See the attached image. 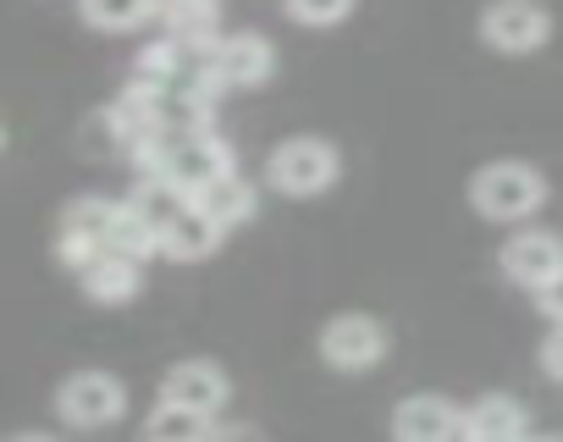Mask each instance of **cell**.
Returning <instances> with one entry per match:
<instances>
[{
    "label": "cell",
    "mask_w": 563,
    "mask_h": 442,
    "mask_svg": "<svg viewBox=\"0 0 563 442\" xmlns=\"http://www.w3.org/2000/svg\"><path fill=\"white\" fill-rule=\"evenodd\" d=\"M23 442H51V437H23Z\"/></svg>",
    "instance_id": "cell-26"
},
{
    "label": "cell",
    "mask_w": 563,
    "mask_h": 442,
    "mask_svg": "<svg viewBox=\"0 0 563 442\" xmlns=\"http://www.w3.org/2000/svg\"><path fill=\"white\" fill-rule=\"evenodd\" d=\"M0 144H7V133H0Z\"/></svg>",
    "instance_id": "cell-27"
},
{
    "label": "cell",
    "mask_w": 563,
    "mask_h": 442,
    "mask_svg": "<svg viewBox=\"0 0 563 442\" xmlns=\"http://www.w3.org/2000/svg\"><path fill=\"white\" fill-rule=\"evenodd\" d=\"M56 409H62L67 426L95 431V426H111V420L128 409V387H122L111 371H73V376L62 382V393H56Z\"/></svg>",
    "instance_id": "cell-6"
},
{
    "label": "cell",
    "mask_w": 563,
    "mask_h": 442,
    "mask_svg": "<svg viewBox=\"0 0 563 442\" xmlns=\"http://www.w3.org/2000/svg\"><path fill=\"white\" fill-rule=\"evenodd\" d=\"M78 283H84V294L95 299V305H128L133 294H139V261H128V255H111V250H100L84 272H78Z\"/></svg>",
    "instance_id": "cell-13"
},
{
    "label": "cell",
    "mask_w": 563,
    "mask_h": 442,
    "mask_svg": "<svg viewBox=\"0 0 563 442\" xmlns=\"http://www.w3.org/2000/svg\"><path fill=\"white\" fill-rule=\"evenodd\" d=\"M393 437H398V442H470V420H464V409H453L448 398L415 393V398L398 404Z\"/></svg>",
    "instance_id": "cell-9"
},
{
    "label": "cell",
    "mask_w": 563,
    "mask_h": 442,
    "mask_svg": "<svg viewBox=\"0 0 563 442\" xmlns=\"http://www.w3.org/2000/svg\"><path fill=\"white\" fill-rule=\"evenodd\" d=\"M194 205H199L205 216H216L221 228H238V221H249V216H254V188H249L238 172H227V177H216L210 188H199V194H194Z\"/></svg>",
    "instance_id": "cell-16"
},
{
    "label": "cell",
    "mask_w": 563,
    "mask_h": 442,
    "mask_svg": "<svg viewBox=\"0 0 563 442\" xmlns=\"http://www.w3.org/2000/svg\"><path fill=\"white\" fill-rule=\"evenodd\" d=\"M536 442H563V437H536Z\"/></svg>",
    "instance_id": "cell-25"
},
{
    "label": "cell",
    "mask_w": 563,
    "mask_h": 442,
    "mask_svg": "<svg viewBox=\"0 0 563 442\" xmlns=\"http://www.w3.org/2000/svg\"><path fill=\"white\" fill-rule=\"evenodd\" d=\"M221 239H227V228L216 216H205L199 205H188L172 228L161 233V255H172V261H205V255H216L221 250Z\"/></svg>",
    "instance_id": "cell-12"
},
{
    "label": "cell",
    "mask_w": 563,
    "mask_h": 442,
    "mask_svg": "<svg viewBox=\"0 0 563 442\" xmlns=\"http://www.w3.org/2000/svg\"><path fill=\"white\" fill-rule=\"evenodd\" d=\"M464 420H470V437H525V426H530L525 404L508 398V393H486V398H475V404L464 409Z\"/></svg>",
    "instance_id": "cell-15"
},
{
    "label": "cell",
    "mask_w": 563,
    "mask_h": 442,
    "mask_svg": "<svg viewBox=\"0 0 563 442\" xmlns=\"http://www.w3.org/2000/svg\"><path fill=\"white\" fill-rule=\"evenodd\" d=\"M210 415H194L183 404H155V415L144 420V437L150 442H210Z\"/></svg>",
    "instance_id": "cell-18"
},
{
    "label": "cell",
    "mask_w": 563,
    "mask_h": 442,
    "mask_svg": "<svg viewBox=\"0 0 563 442\" xmlns=\"http://www.w3.org/2000/svg\"><path fill=\"white\" fill-rule=\"evenodd\" d=\"M536 305H541V310H547V316H552V321L563 327V272H558V277H552V283H547V288L536 294Z\"/></svg>",
    "instance_id": "cell-21"
},
{
    "label": "cell",
    "mask_w": 563,
    "mask_h": 442,
    "mask_svg": "<svg viewBox=\"0 0 563 442\" xmlns=\"http://www.w3.org/2000/svg\"><path fill=\"white\" fill-rule=\"evenodd\" d=\"M227 371L221 365H210V360H183V365H172L166 371V382H161V404H183V409H194V415H210L216 420V409L227 404Z\"/></svg>",
    "instance_id": "cell-10"
},
{
    "label": "cell",
    "mask_w": 563,
    "mask_h": 442,
    "mask_svg": "<svg viewBox=\"0 0 563 442\" xmlns=\"http://www.w3.org/2000/svg\"><path fill=\"white\" fill-rule=\"evenodd\" d=\"M78 12L89 29H106V34H128V29H144L161 0H78Z\"/></svg>",
    "instance_id": "cell-17"
},
{
    "label": "cell",
    "mask_w": 563,
    "mask_h": 442,
    "mask_svg": "<svg viewBox=\"0 0 563 442\" xmlns=\"http://www.w3.org/2000/svg\"><path fill=\"white\" fill-rule=\"evenodd\" d=\"M282 12L305 29H338L354 12V0H282Z\"/></svg>",
    "instance_id": "cell-20"
},
{
    "label": "cell",
    "mask_w": 563,
    "mask_h": 442,
    "mask_svg": "<svg viewBox=\"0 0 563 442\" xmlns=\"http://www.w3.org/2000/svg\"><path fill=\"white\" fill-rule=\"evenodd\" d=\"M210 442H265L254 426H243V420H232V426H210Z\"/></svg>",
    "instance_id": "cell-22"
},
{
    "label": "cell",
    "mask_w": 563,
    "mask_h": 442,
    "mask_svg": "<svg viewBox=\"0 0 563 442\" xmlns=\"http://www.w3.org/2000/svg\"><path fill=\"white\" fill-rule=\"evenodd\" d=\"M265 177L276 194H288V199H316L338 183V150L327 139H288V144H276L271 161H265Z\"/></svg>",
    "instance_id": "cell-2"
},
{
    "label": "cell",
    "mask_w": 563,
    "mask_h": 442,
    "mask_svg": "<svg viewBox=\"0 0 563 442\" xmlns=\"http://www.w3.org/2000/svg\"><path fill=\"white\" fill-rule=\"evenodd\" d=\"M470 442H519V437H470Z\"/></svg>",
    "instance_id": "cell-24"
},
{
    "label": "cell",
    "mask_w": 563,
    "mask_h": 442,
    "mask_svg": "<svg viewBox=\"0 0 563 442\" xmlns=\"http://www.w3.org/2000/svg\"><path fill=\"white\" fill-rule=\"evenodd\" d=\"M199 67L216 89H260L276 73V51L265 34H221L210 51H199Z\"/></svg>",
    "instance_id": "cell-3"
},
{
    "label": "cell",
    "mask_w": 563,
    "mask_h": 442,
    "mask_svg": "<svg viewBox=\"0 0 563 442\" xmlns=\"http://www.w3.org/2000/svg\"><path fill=\"white\" fill-rule=\"evenodd\" d=\"M155 18H161L166 40L183 45V51H194V56L221 40V0H161Z\"/></svg>",
    "instance_id": "cell-11"
},
{
    "label": "cell",
    "mask_w": 563,
    "mask_h": 442,
    "mask_svg": "<svg viewBox=\"0 0 563 442\" xmlns=\"http://www.w3.org/2000/svg\"><path fill=\"white\" fill-rule=\"evenodd\" d=\"M382 354H387V327H382L376 316L349 310V316H338V321L321 332V360H327L332 371L360 376V371L382 365Z\"/></svg>",
    "instance_id": "cell-7"
},
{
    "label": "cell",
    "mask_w": 563,
    "mask_h": 442,
    "mask_svg": "<svg viewBox=\"0 0 563 442\" xmlns=\"http://www.w3.org/2000/svg\"><path fill=\"white\" fill-rule=\"evenodd\" d=\"M541 365H547V371H552V376L563 382V327H558V332L547 338V349H541Z\"/></svg>",
    "instance_id": "cell-23"
},
{
    "label": "cell",
    "mask_w": 563,
    "mask_h": 442,
    "mask_svg": "<svg viewBox=\"0 0 563 442\" xmlns=\"http://www.w3.org/2000/svg\"><path fill=\"white\" fill-rule=\"evenodd\" d=\"M144 221H150V228H155V239L172 228V221L194 205V194L188 188H177L172 177H139V188H133V199H128Z\"/></svg>",
    "instance_id": "cell-14"
},
{
    "label": "cell",
    "mask_w": 563,
    "mask_h": 442,
    "mask_svg": "<svg viewBox=\"0 0 563 442\" xmlns=\"http://www.w3.org/2000/svg\"><path fill=\"white\" fill-rule=\"evenodd\" d=\"M470 205L486 221H525L547 205V177L525 161H492L470 177Z\"/></svg>",
    "instance_id": "cell-1"
},
{
    "label": "cell",
    "mask_w": 563,
    "mask_h": 442,
    "mask_svg": "<svg viewBox=\"0 0 563 442\" xmlns=\"http://www.w3.org/2000/svg\"><path fill=\"white\" fill-rule=\"evenodd\" d=\"M497 261H503V277H508V283L541 294V288L563 272V239H558V233H541V228H525V233H514V239L503 244Z\"/></svg>",
    "instance_id": "cell-8"
},
{
    "label": "cell",
    "mask_w": 563,
    "mask_h": 442,
    "mask_svg": "<svg viewBox=\"0 0 563 442\" xmlns=\"http://www.w3.org/2000/svg\"><path fill=\"white\" fill-rule=\"evenodd\" d=\"M547 34H552V18L541 0H492L481 12V40L503 56H530L547 45Z\"/></svg>",
    "instance_id": "cell-5"
},
{
    "label": "cell",
    "mask_w": 563,
    "mask_h": 442,
    "mask_svg": "<svg viewBox=\"0 0 563 442\" xmlns=\"http://www.w3.org/2000/svg\"><path fill=\"white\" fill-rule=\"evenodd\" d=\"M117 205L122 199H100V194H84L62 210V233H56V255L62 266L84 272L106 244H111V221H117Z\"/></svg>",
    "instance_id": "cell-4"
},
{
    "label": "cell",
    "mask_w": 563,
    "mask_h": 442,
    "mask_svg": "<svg viewBox=\"0 0 563 442\" xmlns=\"http://www.w3.org/2000/svg\"><path fill=\"white\" fill-rule=\"evenodd\" d=\"M106 250H111V255H128V261H139V266H144V261L161 250V239H155L150 221L122 199V205H117V221H111V244H106Z\"/></svg>",
    "instance_id": "cell-19"
}]
</instances>
